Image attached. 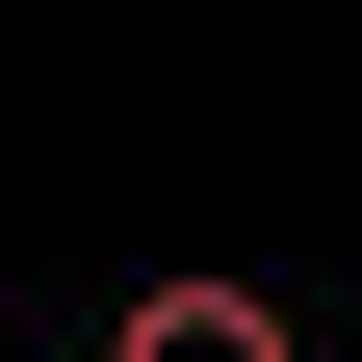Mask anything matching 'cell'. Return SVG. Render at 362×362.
<instances>
[{
	"instance_id": "6da1fadb",
	"label": "cell",
	"mask_w": 362,
	"mask_h": 362,
	"mask_svg": "<svg viewBox=\"0 0 362 362\" xmlns=\"http://www.w3.org/2000/svg\"><path fill=\"white\" fill-rule=\"evenodd\" d=\"M104 362H310V337H285V285H207V259H156V285L104 310Z\"/></svg>"
}]
</instances>
